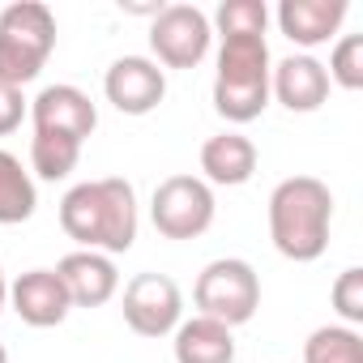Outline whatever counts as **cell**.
I'll list each match as a JSON object with an SVG mask.
<instances>
[{"label": "cell", "mask_w": 363, "mask_h": 363, "mask_svg": "<svg viewBox=\"0 0 363 363\" xmlns=\"http://www.w3.org/2000/svg\"><path fill=\"white\" fill-rule=\"evenodd\" d=\"M60 231L77 240L86 252L120 257L137 240V193L128 179H86L73 184L60 201Z\"/></svg>", "instance_id": "6da1fadb"}, {"label": "cell", "mask_w": 363, "mask_h": 363, "mask_svg": "<svg viewBox=\"0 0 363 363\" xmlns=\"http://www.w3.org/2000/svg\"><path fill=\"white\" fill-rule=\"evenodd\" d=\"M333 193L316 175H291L269 193V240L286 261H316L329 248Z\"/></svg>", "instance_id": "7a4b0ae2"}, {"label": "cell", "mask_w": 363, "mask_h": 363, "mask_svg": "<svg viewBox=\"0 0 363 363\" xmlns=\"http://www.w3.org/2000/svg\"><path fill=\"white\" fill-rule=\"evenodd\" d=\"M269 43L265 35H223L214 73V111L231 124H248L269 107Z\"/></svg>", "instance_id": "3957f363"}, {"label": "cell", "mask_w": 363, "mask_h": 363, "mask_svg": "<svg viewBox=\"0 0 363 363\" xmlns=\"http://www.w3.org/2000/svg\"><path fill=\"white\" fill-rule=\"evenodd\" d=\"M56 48V13L43 0H18L0 9V82L26 86L43 73L48 56Z\"/></svg>", "instance_id": "277c9868"}, {"label": "cell", "mask_w": 363, "mask_h": 363, "mask_svg": "<svg viewBox=\"0 0 363 363\" xmlns=\"http://www.w3.org/2000/svg\"><path fill=\"white\" fill-rule=\"evenodd\" d=\"M193 299H197V316H210V320L235 329V325H248L257 316V308H261V278H257V269L248 261L218 257V261H210L197 274Z\"/></svg>", "instance_id": "5b68a950"}, {"label": "cell", "mask_w": 363, "mask_h": 363, "mask_svg": "<svg viewBox=\"0 0 363 363\" xmlns=\"http://www.w3.org/2000/svg\"><path fill=\"white\" fill-rule=\"evenodd\" d=\"M150 218L162 240H197L214 227V189L201 175H167L154 189Z\"/></svg>", "instance_id": "8992f818"}, {"label": "cell", "mask_w": 363, "mask_h": 363, "mask_svg": "<svg viewBox=\"0 0 363 363\" xmlns=\"http://www.w3.org/2000/svg\"><path fill=\"white\" fill-rule=\"evenodd\" d=\"M210 18L197 5H162L150 26V52L158 56L154 65L167 69H197L210 56Z\"/></svg>", "instance_id": "52a82bcc"}, {"label": "cell", "mask_w": 363, "mask_h": 363, "mask_svg": "<svg viewBox=\"0 0 363 363\" xmlns=\"http://www.w3.org/2000/svg\"><path fill=\"white\" fill-rule=\"evenodd\" d=\"M184 320V295L167 274H137L124 286V325L137 337H167Z\"/></svg>", "instance_id": "ba28073f"}, {"label": "cell", "mask_w": 363, "mask_h": 363, "mask_svg": "<svg viewBox=\"0 0 363 363\" xmlns=\"http://www.w3.org/2000/svg\"><path fill=\"white\" fill-rule=\"evenodd\" d=\"M103 94L124 116H150L167 99V73L150 56H120L103 77Z\"/></svg>", "instance_id": "9c48e42d"}, {"label": "cell", "mask_w": 363, "mask_h": 363, "mask_svg": "<svg viewBox=\"0 0 363 363\" xmlns=\"http://www.w3.org/2000/svg\"><path fill=\"white\" fill-rule=\"evenodd\" d=\"M30 124L35 133H52V137H69V141H86L99 128V111L90 103L86 90L77 86H48L30 99Z\"/></svg>", "instance_id": "30bf717a"}, {"label": "cell", "mask_w": 363, "mask_h": 363, "mask_svg": "<svg viewBox=\"0 0 363 363\" xmlns=\"http://www.w3.org/2000/svg\"><path fill=\"white\" fill-rule=\"evenodd\" d=\"M9 303L22 316V325H30V329H52V325H60L73 312L69 291H65L56 269H26L9 286Z\"/></svg>", "instance_id": "8fae6325"}, {"label": "cell", "mask_w": 363, "mask_h": 363, "mask_svg": "<svg viewBox=\"0 0 363 363\" xmlns=\"http://www.w3.org/2000/svg\"><path fill=\"white\" fill-rule=\"evenodd\" d=\"M269 99H278L286 111H316L329 99V73L316 56L299 52L269 69Z\"/></svg>", "instance_id": "7c38bea8"}, {"label": "cell", "mask_w": 363, "mask_h": 363, "mask_svg": "<svg viewBox=\"0 0 363 363\" xmlns=\"http://www.w3.org/2000/svg\"><path fill=\"white\" fill-rule=\"evenodd\" d=\"M65 291H69V303L73 308H103L116 291H120V274H116V261L103 257V252H69L60 265H56Z\"/></svg>", "instance_id": "4fadbf2b"}, {"label": "cell", "mask_w": 363, "mask_h": 363, "mask_svg": "<svg viewBox=\"0 0 363 363\" xmlns=\"http://www.w3.org/2000/svg\"><path fill=\"white\" fill-rule=\"evenodd\" d=\"M346 0H282L278 5V30L295 48H320L337 35L346 22Z\"/></svg>", "instance_id": "5bb4252c"}, {"label": "cell", "mask_w": 363, "mask_h": 363, "mask_svg": "<svg viewBox=\"0 0 363 363\" xmlns=\"http://www.w3.org/2000/svg\"><path fill=\"white\" fill-rule=\"evenodd\" d=\"M201 171H206V184H248L252 171H257V145L244 133H218L201 145Z\"/></svg>", "instance_id": "9a60e30c"}, {"label": "cell", "mask_w": 363, "mask_h": 363, "mask_svg": "<svg viewBox=\"0 0 363 363\" xmlns=\"http://www.w3.org/2000/svg\"><path fill=\"white\" fill-rule=\"evenodd\" d=\"M175 363H235V337L227 325L210 316H193L175 325Z\"/></svg>", "instance_id": "2e32d148"}, {"label": "cell", "mask_w": 363, "mask_h": 363, "mask_svg": "<svg viewBox=\"0 0 363 363\" xmlns=\"http://www.w3.org/2000/svg\"><path fill=\"white\" fill-rule=\"evenodd\" d=\"M39 210V193H35V179L22 167L18 154L0 150V227H18L30 223Z\"/></svg>", "instance_id": "e0dca14e"}, {"label": "cell", "mask_w": 363, "mask_h": 363, "mask_svg": "<svg viewBox=\"0 0 363 363\" xmlns=\"http://www.w3.org/2000/svg\"><path fill=\"white\" fill-rule=\"evenodd\" d=\"M303 363H363V337L350 325H320L303 342Z\"/></svg>", "instance_id": "ac0fdd59"}, {"label": "cell", "mask_w": 363, "mask_h": 363, "mask_svg": "<svg viewBox=\"0 0 363 363\" xmlns=\"http://www.w3.org/2000/svg\"><path fill=\"white\" fill-rule=\"evenodd\" d=\"M77 158H82V145L69 141V137H52V133H35L30 137V171L39 179H52L56 184V179L73 175Z\"/></svg>", "instance_id": "d6986e66"}, {"label": "cell", "mask_w": 363, "mask_h": 363, "mask_svg": "<svg viewBox=\"0 0 363 363\" xmlns=\"http://www.w3.org/2000/svg\"><path fill=\"white\" fill-rule=\"evenodd\" d=\"M214 22H218V35H265L269 9L265 0H223Z\"/></svg>", "instance_id": "ffe728a7"}, {"label": "cell", "mask_w": 363, "mask_h": 363, "mask_svg": "<svg viewBox=\"0 0 363 363\" xmlns=\"http://www.w3.org/2000/svg\"><path fill=\"white\" fill-rule=\"evenodd\" d=\"M325 73L342 90H363V35H342Z\"/></svg>", "instance_id": "44dd1931"}, {"label": "cell", "mask_w": 363, "mask_h": 363, "mask_svg": "<svg viewBox=\"0 0 363 363\" xmlns=\"http://www.w3.org/2000/svg\"><path fill=\"white\" fill-rule=\"evenodd\" d=\"M329 299H333V312H337L350 329L363 325V269H359V265L342 269L337 282H333V291H329Z\"/></svg>", "instance_id": "7402d4cb"}, {"label": "cell", "mask_w": 363, "mask_h": 363, "mask_svg": "<svg viewBox=\"0 0 363 363\" xmlns=\"http://www.w3.org/2000/svg\"><path fill=\"white\" fill-rule=\"evenodd\" d=\"M26 116H30V107H26L22 90H18V86H5V82H0V137L18 133Z\"/></svg>", "instance_id": "603a6c76"}, {"label": "cell", "mask_w": 363, "mask_h": 363, "mask_svg": "<svg viewBox=\"0 0 363 363\" xmlns=\"http://www.w3.org/2000/svg\"><path fill=\"white\" fill-rule=\"evenodd\" d=\"M5 303H9V282H5V269H0V312H5Z\"/></svg>", "instance_id": "cb8c5ba5"}, {"label": "cell", "mask_w": 363, "mask_h": 363, "mask_svg": "<svg viewBox=\"0 0 363 363\" xmlns=\"http://www.w3.org/2000/svg\"><path fill=\"white\" fill-rule=\"evenodd\" d=\"M0 363H9V354H5V346H0Z\"/></svg>", "instance_id": "d4e9b609"}]
</instances>
